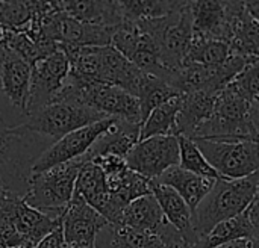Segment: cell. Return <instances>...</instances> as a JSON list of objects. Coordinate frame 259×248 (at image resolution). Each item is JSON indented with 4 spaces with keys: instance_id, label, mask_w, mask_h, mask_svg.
<instances>
[{
    "instance_id": "cell-2",
    "label": "cell",
    "mask_w": 259,
    "mask_h": 248,
    "mask_svg": "<svg viewBox=\"0 0 259 248\" xmlns=\"http://www.w3.org/2000/svg\"><path fill=\"white\" fill-rule=\"evenodd\" d=\"M258 185L259 173L238 180L219 179L193 212V229L197 238L206 236L220 223L244 214L258 192Z\"/></svg>"
},
{
    "instance_id": "cell-25",
    "label": "cell",
    "mask_w": 259,
    "mask_h": 248,
    "mask_svg": "<svg viewBox=\"0 0 259 248\" xmlns=\"http://www.w3.org/2000/svg\"><path fill=\"white\" fill-rule=\"evenodd\" d=\"M74 194L82 197L100 215L103 214L111 195L106 183V176L96 164L88 162L80 168L74 186Z\"/></svg>"
},
{
    "instance_id": "cell-42",
    "label": "cell",
    "mask_w": 259,
    "mask_h": 248,
    "mask_svg": "<svg viewBox=\"0 0 259 248\" xmlns=\"http://www.w3.org/2000/svg\"><path fill=\"white\" fill-rule=\"evenodd\" d=\"M5 48L0 45V85H2V68H3V59H5ZM0 91H2V88H0Z\"/></svg>"
},
{
    "instance_id": "cell-18",
    "label": "cell",
    "mask_w": 259,
    "mask_h": 248,
    "mask_svg": "<svg viewBox=\"0 0 259 248\" xmlns=\"http://www.w3.org/2000/svg\"><path fill=\"white\" fill-rule=\"evenodd\" d=\"M6 50V48H5ZM32 65L23 61L20 56L5 52L2 68V94L18 111L26 114L29 88H30Z\"/></svg>"
},
{
    "instance_id": "cell-34",
    "label": "cell",
    "mask_w": 259,
    "mask_h": 248,
    "mask_svg": "<svg viewBox=\"0 0 259 248\" xmlns=\"http://www.w3.org/2000/svg\"><path fill=\"white\" fill-rule=\"evenodd\" d=\"M249 103H259V58L250 59L244 70L231 83Z\"/></svg>"
},
{
    "instance_id": "cell-21",
    "label": "cell",
    "mask_w": 259,
    "mask_h": 248,
    "mask_svg": "<svg viewBox=\"0 0 259 248\" xmlns=\"http://www.w3.org/2000/svg\"><path fill=\"white\" fill-rule=\"evenodd\" d=\"M140 132L141 124L117 118L115 123L94 142V145L88 150L87 156L90 161L106 155H114L126 159L132 148L140 142Z\"/></svg>"
},
{
    "instance_id": "cell-22",
    "label": "cell",
    "mask_w": 259,
    "mask_h": 248,
    "mask_svg": "<svg viewBox=\"0 0 259 248\" xmlns=\"http://www.w3.org/2000/svg\"><path fill=\"white\" fill-rule=\"evenodd\" d=\"M155 182L173 188L185 200V203L188 205L191 212H194L196 208L202 203V200L211 192V189L214 188L217 180L185 171L178 165V167L167 170Z\"/></svg>"
},
{
    "instance_id": "cell-37",
    "label": "cell",
    "mask_w": 259,
    "mask_h": 248,
    "mask_svg": "<svg viewBox=\"0 0 259 248\" xmlns=\"http://www.w3.org/2000/svg\"><path fill=\"white\" fill-rule=\"evenodd\" d=\"M35 248H68L64 239L62 224L56 230H53L49 236H46Z\"/></svg>"
},
{
    "instance_id": "cell-43",
    "label": "cell",
    "mask_w": 259,
    "mask_h": 248,
    "mask_svg": "<svg viewBox=\"0 0 259 248\" xmlns=\"http://www.w3.org/2000/svg\"><path fill=\"white\" fill-rule=\"evenodd\" d=\"M2 35H3V27H2V24H0V39H2Z\"/></svg>"
},
{
    "instance_id": "cell-6",
    "label": "cell",
    "mask_w": 259,
    "mask_h": 248,
    "mask_svg": "<svg viewBox=\"0 0 259 248\" xmlns=\"http://www.w3.org/2000/svg\"><path fill=\"white\" fill-rule=\"evenodd\" d=\"M105 118L109 117L79 102L58 100L27 115L24 126L30 132L56 142L65 135L76 132L82 127H87L90 124L99 123Z\"/></svg>"
},
{
    "instance_id": "cell-35",
    "label": "cell",
    "mask_w": 259,
    "mask_h": 248,
    "mask_svg": "<svg viewBox=\"0 0 259 248\" xmlns=\"http://www.w3.org/2000/svg\"><path fill=\"white\" fill-rule=\"evenodd\" d=\"M93 164H96L106 177H112V176H118L121 173H124L127 170V164L124 158L120 156H114V155H106V156H99L94 158L91 161Z\"/></svg>"
},
{
    "instance_id": "cell-27",
    "label": "cell",
    "mask_w": 259,
    "mask_h": 248,
    "mask_svg": "<svg viewBox=\"0 0 259 248\" xmlns=\"http://www.w3.org/2000/svg\"><path fill=\"white\" fill-rule=\"evenodd\" d=\"M241 238H255L246 212L215 226L206 236L200 238L193 248H217Z\"/></svg>"
},
{
    "instance_id": "cell-7",
    "label": "cell",
    "mask_w": 259,
    "mask_h": 248,
    "mask_svg": "<svg viewBox=\"0 0 259 248\" xmlns=\"http://www.w3.org/2000/svg\"><path fill=\"white\" fill-rule=\"evenodd\" d=\"M211 167L222 179L238 180L259 173V142L194 139Z\"/></svg>"
},
{
    "instance_id": "cell-45",
    "label": "cell",
    "mask_w": 259,
    "mask_h": 248,
    "mask_svg": "<svg viewBox=\"0 0 259 248\" xmlns=\"http://www.w3.org/2000/svg\"><path fill=\"white\" fill-rule=\"evenodd\" d=\"M94 248H96V247H94Z\"/></svg>"
},
{
    "instance_id": "cell-44",
    "label": "cell",
    "mask_w": 259,
    "mask_h": 248,
    "mask_svg": "<svg viewBox=\"0 0 259 248\" xmlns=\"http://www.w3.org/2000/svg\"><path fill=\"white\" fill-rule=\"evenodd\" d=\"M15 248H27V247H15Z\"/></svg>"
},
{
    "instance_id": "cell-38",
    "label": "cell",
    "mask_w": 259,
    "mask_h": 248,
    "mask_svg": "<svg viewBox=\"0 0 259 248\" xmlns=\"http://www.w3.org/2000/svg\"><path fill=\"white\" fill-rule=\"evenodd\" d=\"M246 215H247V220L253 229V235L255 238L259 239V185H258V192L253 199V202L250 203V206L246 209Z\"/></svg>"
},
{
    "instance_id": "cell-23",
    "label": "cell",
    "mask_w": 259,
    "mask_h": 248,
    "mask_svg": "<svg viewBox=\"0 0 259 248\" xmlns=\"http://www.w3.org/2000/svg\"><path fill=\"white\" fill-rule=\"evenodd\" d=\"M121 224L138 232L159 236L168 226V221L165 220L159 203L152 194L132 202L123 212Z\"/></svg>"
},
{
    "instance_id": "cell-8",
    "label": "cell",
    "mask_w": 259,
    "mask_h": 248,
    "mask_svg": "<svg viewBox=\"0 0 259 248\" xmlns=\"http://www.w3.org/2000/svg\"><path fill=\"white\" fill-rule=\"evenodd\" d=\"M0 218L8 220L21 236L24 247L35 248L62 224V218L50 217L30 208L24 197L0 185Z\"/></svg>"
},
{
    "instance_id": "cell-28",
    "label": "cell",
    "mask_w": 259,
    "mask_h": 248,
    "mask_svg": "<svg viewBox=\"0 0 259 248\" xmlns=\"http://www.w3.org/2000/svg\"><path fill=\"white\" fill-rule=\"evenodd\" d=\"M232 55L234 52L228 42H223L219 39L202 38L193 33V41H191L188 55L184 62L215 67V65H222L223 62H226Z\"/></svg>"
},
{
    "instance_id": "cell-10",
    "label": "cell",
    "mask_w": 259,
    "mask_h": 248,
    "mask_svg": "<svg viewBox=\"0 0 259 248\" xmlns=\"http://www.w3.org/2000/svg\"><path fill=\"white\" fill-rule=\"evenodd\" d=\"M111 45L149 76H155L167 82L170 73L173 71L164 67L156 42L150 35L143 32L137 23L124 21L118 26L112 36Z\"/></svg>"
},
{
    "instance_id": "cell-9",
    "label": "cell",
    "mask_w": 259,
    "mask_h": 248,
    "mask_svg": "<svg viewBox=\"0 0 259 248\" xmlns=\"http://www.w3.org/2000/svg\"><path fill=\"white\" fill-rule=\"evenodd\" d=\"M44 33L61 45L70 47H106L111 45L117 27H102L82 23L58 8L41 18Z\"/></svg>"
},
{
    "instance_id": "cell-1",
    "label": "cell",
    "mask_w": 259,
    "mask_h": 248,
    "mask_svg": "<svg viewBox=\"0 0 259 248\" xmlns=\"http://www.w3.org/2000/svg\"><path fill=\"white\" fill-rule=\"evenodd\" d=\"M26 118L27 115L15 109L0 91V185L23 197L36 159L55 144L30 132L24 126Z\"/></svg>"
},
{
    "instance_id": "cell-5",
    "label": "cell",
    "mask_w": 259,
    "mask_h": 248,
    "mask_svg": "<svg viewBox=\"0 0 259 248\" xmlns=\"http://www.w3.org/2000/svg\"><path fill=\"white\" fill-rule=\"evenodd\" d=\"M156 42L161 61L167 70L181 67L188 55L193 41V17L190 2H179L168 15L137 23Z\"/></svg>"
},
{
    "instance_id": "cell-29",
    "label": "cell",
    "mask_w": 259,
    "mask_h": 248,
    "mask_svg": "<svg viewBox=\"0 0 259 248\" xmlns=\"http://www.w3.org/2000/svg\"><path fill=\"white\" fill-rule=\"evenodd\" d=\"M135 97L140 102L141 118H143V123H144L147 120V117L156 108H159L161 105L167 103L171 98L181 97V94L170 83H167L165 80L147 74Z\"/></svg>"
},
{
    "instance_id": "cell-41",
    "label": "cell",
    "mask_w": 259,
    "mask_h": 248,
    "mask_svg": "<svg viewBox=\"0 0 259 248\" xmlns=\"http://www.w3.org/2000/svg\"><path fill=\"white\" fill-rule=\"evenodd\" d=\"M250 117H252V123L256 129V132L259 133V103L252 105V109H250Z\"/></svg>"
},
{
    "instance_id": "cell-39",
    "label": "cell",
    "mask_w": 259,
    "mask_h": 248,
    "mask_svg": "<svg viewBox=\"0 0 259 248\" xmlns=\"http://www.w3.org/2000/svg\"><path fill=\"white\" fill-rule=\"evenodd\" d=\"M217 248H259V239L258 238H241V239L228 242Z\"/></svg>"
},
{
    "instance_id": "cell-4",
    "label": "cell",
    "mask_w": 259,
    "mask_h": 248,
    "mask_svg": "<svg viewBox=\"0 0 259 248\" xmlns=\"http://www.w3.org/2000/svg\"><path fill=\"white\" fill-rule=\"evenodd\" d=\"M250 109L252 103L232 85H228L217 97L212 117L200 126L193 139H241L259 142V133L252 123Z\"/></svg>"
},
{
    "instance_id": "cell-15",
    "label": "cell",
    "mask_w": 259,
    "mask_h": 248,
    "mask_svg": "<svg viewBox=\"0 0 259 248\" xmlns=\"http://www.w3.org/2000/svg\"><path fill=\"white\" fill-rule=\"evenodd\" d=\"M228 44L235 55L247 59L259 58V21L246 9L244 2H226Z\"/></svg>"
},
{
    "instance_id": "cell-11",
    "label": "cell",
    "mask_w": 259,
    "mask_h": 248,
    "mask_svg": "<svg viewBox=\"0 0 259 248\" xmlns=\"http://www.w3.org/2000/svg\"><path fill=\"white\" fill-rule=\"evenodd\" d=\"M68 74L70 61L61 48L53 55L36 61L32 65L26 115L52 105L58 98Z\"/></svg>"
},
{
    "instance_id": "cell-32",
    "label": "cell",
    "mask_w": 259,
    "mask_h": 248,
    "mask_svg": "<svg viewBox=\"0 0 259 248\" xmlns=\"http://www.w3.org/2000/svg\"><path fill=\"white\" fill-rule=\"evenodd\" d=\"M35 14V2H0V24L3 29L20 30L27 26Z\"/></svg>"
},
{
    "instance_id": "cell-16",
    "label": "cell",
    "mask_w": 259,
    "mask_h": 248,
    "mask_svg": "<svg viewBox=\"0 0 259 248\" xmlns=\"http://www.w3.org/2000/svg\"><path fill=\"white\" fill-rule=\"evenodd\" d=\"M152 194L159 203L165 220L184 236L188 247H194L199 238L193 229V212L185 200L173 188L155 180H152Z\"/></svg>"
},
{
    "instance_id": "cell-31",
    "label": "cell",
    "mask_w": 259,
    "mask_h": 248,
    "mask_svg": "<svg viewBox=\"0 0 259 248\" xmlns=\"http://www.w3.org/2000/svg\"><path fill=\"white\" fill-rule=\"evenodd\" d=\"M179 150H181V162L179 167L185 171L194 173L202 177L219 180L222 179L220 174L211 167V164L206 161L203 153L196 145L194 139L187 136H179Z\"/></svg>"
},
{
    "instance_id": "cell-24",
    "label": "cell",
    "mask_w": 259,
    "mask_h": 248,
    "mask_svg": "<svg viewBox=\"0 0 259 248\" xmlns=\"http://www.w3.org/2000/svg\"><path fill=\"white\" fill-rule=\"evenodd\" d=\"M96 248H168L159 236L123 224H108L96 238Z\"/></svg>"
},
{
    "instance_id": "cell-20",
    "label": "cell",
    "mask_w": 259,
    "mask_h": 248,
    "mask_svg": "<svg viewBox=\"0 0 259 248\" xmlns=\"http://www.w3.org/2000/svg\"><path fill=\"white\" fill-rule=\"evenodd\" d=\"M193 17V33L202 38L228 42V11L226 2L199 0L190 2Z\"/></svg>"
},
{
    "instance_id": "cell-19",
    "label": "cell",
    "mask_w": 259,
    "mask_h": 248,
    "mask_svg": "<svg viewBox=\"0 0 259 248\" xmlns=\"http://www.w3.org/2000/svg\"><path fill=\"white\" fill-rule=\"evenodd\" d=\"M219 94L209 91H196L182 95L181 111L176 120V135L194 138L196 132L214 114Z\"/></svg>"
},
{
    "instance_id": "cell-26",
    "label": "cell",
    "mask_w": 259,
    "mask_h": 248,
    "mask_svg": "<svg viewBox=\"0 0 259 248\" xmlns=\"http://www.w3.org/2000/svg\"><path fill=\"white\" fill-rule=\"evenodd\" d=\"M182 95L168 100L167 103L156 108L141 126L140 142L153 136H178L176 120L181 111Z\"/></svg>"
},
{
    "instance_id": "cell-12",
    "label": "cell",
    "mask_w": 259,
    "mask_h": 248,
    "mask_svg": "<svg viewBox=\"0 0 259 248\" xmlns=\"http://www.w3.org/2000/svg\"><path fill=\"white\" fill-rule=\"evenodd\" d=\"M179 162V136L149 138L138 142L126 158L127 168L149 180H156Z\"/></svg>"
},
{
    "instance_id": "cell-40",
    "label": "cell",
    "mask_w": 259,
    "mask_h": 248,
    "mask_svg": "<svg viewBox=\"0 0 259 248\" xmlns=\"http://www.w3.org/2000/svg\"><path fill=\"white\" fill-rule=\"evenodd\" d=\"M246 3V9L247 12L259 21V0H253V2H244Z\"/></svg>"
},
{
    "instance_id": "cell-3",
    "label": "cell",
    "mask_w": 259,
    "mask_h": 248,
    "mask_svg": "<svg viewBox=\"0 0 259 248\" xmlns=\"http://www.w3.org/2000/svg\"><path fill=\"white\" fill-rule=\"evenodd\" d=\"M91 162L88 156L56 165L42 173H35L29 179L24 202L50 217L62 218L73 194L80 168Z\"/></svg>"
},
{
    "instance_id": "cell-36",
    "label": "cell",
    "mask_w": 259,
    "mask_h": 248,
    "mask_svg": "<svg viewBox=\"0 0 259 248\" xmlns=\"http://www.w3.org/2000/svg\"><path fill=\"white\" fill-rule=\"evenodd\" d=\"M15 247H24L21 236L17 233V230L8 220L0 218V248Z\"/></svg>"
},
{
    "instance_id": "cell-33",
    "label": "cell",
    "mask_w": 259,
    "mask_h": 248,
    "mask_svg": "<svg viewBox=\"0 0 259 248\" xmlns=\"http://www.w3.org/2000/svg\"><path fill=\"white\" fill-rule=\"evenodd\" d=\"M0 45L8 52L20 56L27 64L33 65L36 61L41 59L36 44L23 32L14 29H3V35L0 39Z\"/></svg>"
},
{
    "instance_id": "cell-13",
    "label": "cell",
    "mask_w": 259,
    "mask_h": 248,
    "mask_svg": "<svg viewBox=\"0 0 259 248\" xmlns=\"http://www.w3.org/2000/svg\"><path fill=\"white\" fill-rule=\"evenodd\" d=\"M117 118H105L99 123L90 124L87 127H82L76 132H71L52 144L35 162L32 168V174L42 173L46 170H50L56 165L79 159L88 153V150L94 145V142L115 123Z\"/></svg>"
},
{
    "instance_id": "cell-30",
    "label": "cell",
    "mask_w": 259,
    "mask_h": 248,
    "mask_svg": "<svg viewBox=\"0 0 259 248\" xmlns=\"http://www.w3.org/2000/svg\"><path fill=\"white\" fill-rule=\"evenodd\" d=\"M179 2H159V0H121L123 23H140L146 20L162 18L178 8Z\"/></svg>"
},
{
    "instance_id": "cell-14",
    "label": "cell",
    "mask_w": 259,
    "mask_h": 248,
    "mask_svg": "<svg viewBox=\"0 0 259 248\" xmlns=\"http://www.w3.org/2000/svg\"><path fill=\"white\" fill-rule=\"evenodd\" d=\"M109 223L82 197L73 199L62 217V232L68 248H94L96 238Z\"/></svg>"
},
{
    "instance_id": "cell-17",
    "label": "cell",
    "mask_w": 259,
    "mask_h": 248,
    "mask_svg": "<svg viewBox=\"0 0 259 248\" xmlns=\"http://www.w3.org/2000/svg\"><path fill=\"white\" fill-rule=\"evenodd\" d=\"M58 8L67 15L93 26L118 27L123 24V12L118 0H64Z\"/></svg>"
}]
</instances>
